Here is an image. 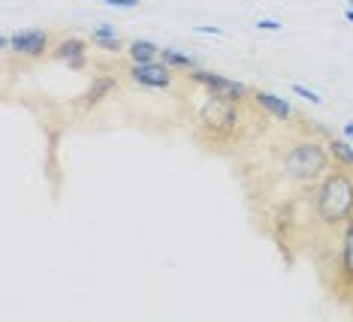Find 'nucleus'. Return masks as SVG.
<instances>
[{
    "label": "nucleus",
    "mask_w": 353,
    "mask_h": 322,
    "mask_svg": "<svg viewBox=\"0 0 353 322\" xmlns=\"http://www.w3.org/2000/svg\"><path fill=\"white\" fill-rule=\"evenodd\" d=\"M314 217L320 226L341 229L353 217V169L332 166L311 190Z\"/></svg>",
    "instance_id": "nucleus-1"
},
{
    "label": "nucleus",
    "mask_w": 353,
    "mask_h": 322,
    "mask_svg": "<svg viewBox=\"0 0 353 322\" xmlns=\"http://www.w3.org/2000/svg\"><path fill=\"white\" fill-rule=\"evenodd\" d=\"M281 169H284V175L290 184L308 190L332 169V157H329V148L323 142H317L308 136V139H299L287 148L284 160H281Z\"/></svg>",
    "instance_id": "nucleus-2"
},
{
    "label": "nucleus",
    "mask_w": 353,
    "mask_h": 322,
    "mask_svg": "<svg viewBox=\"0 0 353 322\" xmlns=\"http://www.w3.org/2000/svg\"><path fill=\"white\" fill-rule=\"evenodd\" d=\"M239 120H242V103H230L223 96L205 94L203 106L196 109V133L212 136V144H221L239 133Z\"/></svg>",
    "instance_id": "nucleus-3"
},
{
    "label": "nucleus",
    "mask_w": 353,
    "mask_h": 322,
    "mask_svg": "<svg viewBox=\"0 0 353 322\" xmlns=\"http://www.w3.org/2000/svg\"><path fill=\"white\" fill-rule=\"evenodd\" d=\"M188 78L194 82L196 87H203L205 94H214V96H223V100H230V103H245V100H251V87L242 85V82H236V78H227V76H221V72H208V69H190L188 72Z\"/></svg>",
    "instance_id": "nucleus-4"
},
{
    "label": "nucleus",
    "mask_w": 353,
    "mask_h": 322,
    "mask_svg": "<svg viewBox=\"0 0 353 322\" xmlns=\"http://www.w3.org/2000/svg\"><path fill=\"white\" fill-rule=\"evenodd\" d=\"M12 39V54H19V58H28V61H37V58H46V54H52V45H54V36L49 30L43 28H25V30H15L10 34Z\"/></svg>",
    "instance_id": "nucleus-5"
},
{
    "label": "nucleus",
    "mask_w": 353,
    "mask_h": 322,
    "mask_svg": "<svg viewBox=\"0 0 353 322\" xmlns=\"http://www.w3.org/2000/svg\"><path fill=\"white\" fill-rule=\"evenodd\" d=\"M127 78L139 87H151V91H170L175 82V69L166 67L163 61H148V63H130Z\"/></svg>",
    "instance_id": "nucleus-6"
},
{
    "label": "nucleus",
    "mask_w": 353,
    "mask_h": 322,
    "mask_svg": "<svg viewBox=\"0 0 353 322\" xmlns=\"http://www.w3.org/2000/svg\"><path fill=\"white\" fill-rule=\"evenodd\" d=\"M118 87V76H112V72H100V76L91 78V85L85 87V94L76 100V111H94L97 106L106 103V96Z\"/></svg>",
    "instance_id": "nucleus-7"
},
{
    "label": "nucleus",
    "mask_w": 353,
    "mask_h": 322,
    "mask_svg": "<svg viewBox=\"0 0 353 322\" xmlns=\"http://www.w3.org/2000/svg\"><path fill=\"white\" fill-rule=\"evenodd\" d=\"M335 277L344 289L353 292V217L341 226L339 238V262H335Z\"/></svg>",
    "instance_id": "nucleus-8"
},
{
    "label": "nucleus",
    "mask_w": 353,
    "mask_h": 322,
    "mask_svg": "<svg viewBox=\"0 0 353 322\" xmlns=\"http://www.w3.org/2000/svg\"><path fill=\"white\" fill-rule=\"evenodd\" d=\"M52 58L67 63L70 69H82L88 63V43L79 36H63V39H54L52 45Z\"/></svg>",
    "instance_id": "nucleus-9"
},
{
    "label": "nucleus",
    "mask_w": 353,
    "mask_h": 322,
    "mask_svg": "<svg viewBox=\"0 0 353 322\" xmlns=\"http://www.w3.org/2000/svg\"><path fill=\"white\" fill-rule=\"evenodd\" d=\"M251 103L263 115L275 118V120H290L293 118V106L287 100H281L278 94H269V91H251Z\"/></svg>",
    "instance_id": "nucleus-10"
},
{
    "label": "nucleus",
    "mask_w": 353,
    "mask_h": 322,
    "mask_svg": "<svg viewBox=\"0 0 353 322\" xmlns=\"http://www.w3.org/2000/svg\"><path fill=\"white\" fill-rule=\"evenodd\" d=\"M91 43H94V48H100V52H121L124 48L121 36H118V30L112 28V24H97V28L91 30Z\"/></svg>",
    "instance_id": "nucleus-11"
},
{
    "label": "nucleus",
    "mask_w": 353,
    "mask_h": 322,
    "mask_svg": "<svg viewBox=\"0 0 353 322\" xmlns=\"http://www.w3.org/2000/svg\"><path fill=\"white\" fill-rule=\"evenodd\" d=\"M127 58H130V63L160 61V48L151 39H133V43H127Z\"/></svg>",
    "instance_id": "nucleus-12"
},
{
    "label": "nucleus",
    "mask_w": 353,
    "mask_h": 322,
    "mask_svg": "<svg viewBox=\"0 0 353 322\" xmlns=\"http://www.w3.org/2000/svg\"><path fill=\"white\" fill-rule=\"evenodd\" d=\"M160 61L166 63V67H172L175 72H190L196 69V58L188 52H179V48H160Z\"/></svg>",
    "instance_id": "nucleus-13"
},
{
    "label": "nucleus",
    "mask_w": 353,
    "mask_h": 322,
    "mask_svg": "<svg viewBox=\"0 0 353 322\" xmlns=\"http://www.w3.org/2000/svg\"><path fill=\"white\" fill-rule=\"evenodd\" d=\"M326 148H329V157H332V166L353 169V148L347 139H326Z\"/></svg>",
    "instance_id": "nucleus-14"
},
{
    "label": "nucleus",
    "mask_w": 353,
    "mask_h": 322,
    "mask_svg": "<svg viewBox=\"0 0 353 322\" xmlns=\"http://www.w3.org/2000/svg\"><path fill=\"white\" fill-rule=\"evenodd\" d=\"M293 94L299 96V100L311 103V106H320V103H323V96H320L317 91H311V87H305V85H293Z\"/></svg>",
    "instance_id": "nucleus-15"
},
{
    "label": "nucleus",
    "mask_w": 353,
    "mask_h": 322,
    "mask_svg": "<svg viewBox=\"0 0 353 322\" xmlns=\"http://www.w3.org/2000/svg\"><path fill=\"white\" fill-rule=\"evenodd\" d=\"M196 34H203V36H223V30L221 28H212V24H199V28H194Z\"/></svg>",
    "instance_id": "nucleus-16"
},
{
    "label": "nucleus",
    "mask_w": 353,
    "mask_h": 322,
    "mask_svg": "<svg viewBox=\"0 0 353 322\" xmlns=\"http://www.w3.org/2000/svg\"><path fill=\"white\" fill-rule=\"evenodd\" d=\"M256 30H281V21L278 19H260L256 21Z\"/></svg>",
    "instance_id": "nucleus-17"
},
{
    "label": "nucleus",
    "mask_w": 353,
    "mask_h": 322,
    "mask_svg": "<svg viewBox=\"0 0 353 322\" xmlns=\"http://www.w3.org/2000/svg\"><path fill=\"white\" fill-rule=\"evenodd\" d=\"M112 6H124V10H130V6H139V0H106Z\"/></svg>",
    "instance_id": "nucleus-18"
},
{
    "label": "nucleus",
    "mask_w": 353,
    "mask_h": 322,
    "mask_svg": "<svg viewBox=\"0 0 353 322\" xmlns=\"http://www.w3.org/2000/svg\"><path fill=\"white\" fill-rule=\"evenodd\" d=\"M344 136H347V139H353V120H347V124H344Z\"/></svg>",
    "instance_id": "nucleus-19"
},
{
    "label": "nucleus",
    "mask_w": 353,
    "mask_h": 322,
    "mask_svg": "<svg viewBox=\"0 0 353 322\" xmlns=\"http://www.w3.org/2000/svg\"><path fill=\"white\" fill-rule=\"evenodd\" d=\"M347 6H350V10L344 12V19H347V21H353V0H347Z\"/></svg>",
    "instance_id": "nucleus-20"
}]
</instances>
